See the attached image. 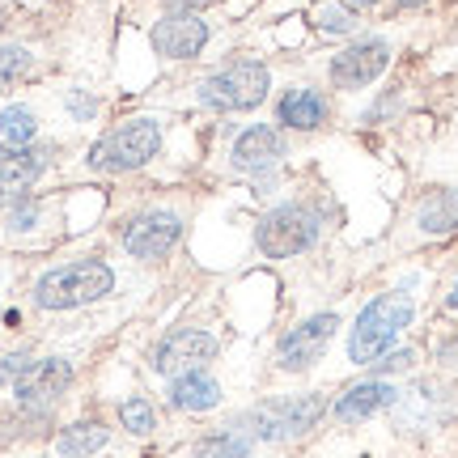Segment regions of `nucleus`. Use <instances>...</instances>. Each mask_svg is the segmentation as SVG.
I'll return each mask as SVG.
<instances>
[{
	"label": "nucleus",
	"instance_id": "20e7f679",
	"mask_svg": "<svg viewBox=\"0 0 458 458\" xmlns=\"http://www.w3.org/2000/svg\"><path fill=\"white\" fill-rule=\"evenodd\" d=\"M318 229H323V216L310 204H280L259 221L255 242L267 259H289V255H301L318 242Z\"/></svg>",
	"mask_w": 458,
	"mask_h": 458
},
{
	"label": "nucleus",
	"instance_id": "f257e3e1",
	"mask_svg": "<svg viewBox=\"0 0 458 458\" xmlns=\"http://www.w3.org/2000/svg\"><path fill=\"white\" fill-rule=\"evenodd\" d=\"M411 314H416L411 297H403V293L374 297V301L357 314V327L348 335V357L357 360V365H377V357H382V352L399 340V331L411 323Z\"/></svg>",
	"mask_w": 458,
	"mask_h": 458
},
{
	"label": "nucleus",
	"instance_id": "412c9836",
	"mask_svg": "<svg viewBox=\"0 0 458 458\" xmlns=\"http://www.w3.org/2000/svg\"><path fill=\"white\" fill-rule=\"evenodd\" d=\"M26 68H30V55L21 47H0V94H4Z\"/></svg>",
	"mask_w": 458,
	"mask_h": 458
},
{
	"label": "nucleus",
	"instance_id": "6ab92c4d",
	"mask_svg": "<svg viewBox=\"0 0 458 458\" xmlns=\"http://www.w3.org/2000/svg\"><path fill=\"white\" fill-rule=\"evenodd\" d=\"M0 140L9 148H26L34 140V114L26 106H4L0 111Z\"/></svg>",
	"mask_w": 458,
	"mask_h": 458
},
{
	"label": "nucleus",
	"instance_id": "bb28decb",
	"mask_svg": "<svg viewBox=\"0 0 458 458\" xmlns=\"http://www.w3.org/2000/svg\"><path fill=\"white\" fill-rule=\"evenodd\" d=\"M399 4H425V0H399Z\"/></svg>",
	"mask_w": 458,
	"mask_h": 458
},
{
	"label": "nucleus",
	"instance_id": "6e6552de",
	"mask_svg": "<svg viewBox=\"0 0 458 458\" xmlns=\"http://www.w3.org/2000/svg\"><path fill=\"white\" fill-rule=\"evenodd\" d=\"M335 327H340V318H335V314H314V318H306V323H297V327L280 340L276 365L280 369H289V374L310 369L314 360H323V352H327Z\"/></svg>",
	"mask_w": 458,
	"mask_h": 458
},
{
	"label": "nucleus",
	"instance_id": "a878e982",
	"mask_svg": "<svg viewBox=\"0 0 458 458\" xmlns=\"http://www.w3.org/2000/svg\"><path fill=\"white\" fill-rule=\"evenodd\" d=\"M450 306H454V310H458V284H454V293H450Z\"/></svg>",
	"mask_w": 458,
	"mask_h": 458
},
{
	"label": "nucleus",
	"instance_id": "f8f14e48",
	"mask_svg": "<svg viewBox=\"0 0 458 458\" xmlns=\"http://www.w3.org/2000/svg\"><path fill=\"white\" fill-rule=\"evenodd\" d=\"M208 43V21L199 13H170L162 17L157 26H153V47L170 55V60H187V55H196L199 47Z\"/></svg>",
	"mask_w": 458,
	"mask_h": 458
},
{
	"label": "nucleus",
	"instance_id": "423d86ee",
	"mask_svg": "<svg viewBox=\"0 0 458 458\" xmlns=\"http://www.w3.org/2000/svg\"><path fill=\"white\" fill-rule=\"evenodd\" d=\"M327 411V403L318 394H297V399H272L250 416V433L267 437V442H284V437H301L306 428L318 425V416Z\"/></svg>",
	"mask_w": 458,
	"mask_h": 458
},
{
	"label": "nucleus",
	"instance_id": "2eb2a0df",
	"mask_svg": "<svg viewBox=\"0 0 458 458\" xmlns=\"http://www.w3.org/2000/svg\"><path fill=\"white\" fill-rule=\"evenodd\" d=\"M399 391H394L391 382H382V377H369V382H357V386H348V391L335 399V416H340L344 425H360V420H369L374 411L391 408Z\"/></svg>",
	"mask_w": 458,
	"mask_h": 458
},
{
	"label": "nucleus",
	"instance_id": "5701e85b",
	"mask_svg": "<svg viewBox=\"0 0 458 458\" xmlns=\"http://www.w3.org/2000/svg\"><path fill=\"white\" fill-rule=\"evenodd\" d=\"M318 26H323V30L344 34V30H352L357 21H352V13H344V9H318Z\"/></svg>",
	"mask_w": 458,
	"mask_h": 458
},
{
	"label": "nucleus",
	"instance_id": "0eeeda50",
	"mask_svg": "<svg viewBox=\"0 0 458 458\" xmlns=\"http://www.w3.org/2000/svg\"><path fill=\"white\" fill-rule=\"evenodd\" d=\"M216 357V340L208 331H174V335H165L157 348H153V369L165 377H182V374H199L208 360Z\"/></svg>",
	"mask_w": 458,
	"mask_h": 458
},
{
	"label": "nucleus",
	"instance_id": "7ed1b4c3",
	"mask_svg": "<svg viewBox=\"0 0 458 458\" xmlns=\"http://www.w3.org/2000/svg\"><path fill=\"white\" fill-rule=\"evenodd\" d=\"M162 148V123L157 119H128L114 131H106L98 145L89 148V165L102 174H123V170H140V165Z\"/></svg>",
	"mask_w": 458,
	"mask_h": 458
},
{
	"label": "nucleus",
	"instance_id": "39448f33",
	"mask_svg": "<svg viewBox=\"0 0 458 458\" xmlns=\"http://www.w3.org/2000/svg\"><path fill=\"white\" fill-rule=\"evenodd\" d=\"M267 85H272V77L259 60H238L199 85V102L213 111H250L267 98Z\"/></svg>",
	"mask_w": 458,
	"mask_h": 458
},
{
	"label": "nucleus",
	"instance_id": "4468645a",
	"mask_svg": "<svg viewBox=\"0 0 458 458\" xmlns=\"http://www.w3.org/2000/svg\"><path fill=\"white\" fill-rule=\"evenodd\" d=\"M233 165L246 170V174H263V170H276L280 157H284V140H280L276 128H267V123H255V128H246L238 140H233Z\"/></svg>",
	"mask_w": 458,
	"mask_h": 458
},
{
	"label": "nucleus",
	"instance_id": "9d476101",
	"mask_svg": "<svg viewBox=\"0 0 458 458\" xmlns=\"http://www.w3.org/2000/svg\"><path fill=\"white\" fill-rule=\"evenodd\" d=\"M68 382H72V365L68 360H60V357L34 360L30 369L17 377V403L30 411H43L68 391Z\"/></svg>",
	"mask_w": 458,
	"mask_h": 458
},
{
	"label": "nucleus",
	"instance_id": "f03ea898",
	"mask_svg": "<svg viewBox=\"0 0 458 458\" xmlns=\"http://www.w3.org/2000/svg\"><path fill=\"white\" fill-rule=\"evenodd\" d=\"M114 289V272L98 259H77L64 267H51L47 276L34 284V301L43 310H72L85 301H98Z\"/></svg>",
	"mask_w": 458,
	"mask_h": 458
},
{
	"label": "nucleus",
	"instance_id": "cd10ccee",
	"mask_svg": "<svg viewBox=\"0 0 458 458\" xmlns=\"http://www.w3.org/2000/svg\"><path fill=\"white\" fill-rule=\"evenodd\" d=\"M348 4H374V0H348Z\"/></svg>",
	"mask_w": 458,
	"mask_h": 458
},
{
	"label": "nucleus",
	"instance_id": "dca6fc26",
	"mask_svg": "<svg viewBox=\"0 0 458 458\" xmlns=\"http://www.w3.org/2000/svg\"><path fill=\"white\" fill-rule=\"evenodd\" d=\"M170 403L179 411H213L221 403V386L208 374H182L170 386Z\"/></svg>",
	"mask_w": 458,
	"mask_h": 458
},
{
	"label": "nucleus",
	"instance_id": "9b49d317",
	"mask_svg": "<svg viewBox=\"0 0 458 458\" xmlns=\"http://www.w3.org/2000/svg\"><path fill=\"white\" fill-rule=\"evenodd\" d=\"M179 216L174 213H145L123 225V246H128L136 259H162L170 246L179 242Z\"/></svg>",
	"mask_w": 458,
	"mask_h": 458
},
{
	"label": "nucleus",
	"instance_id": "4be33fe9",
	"mask_svg": "<svg viewBox=\"0 0 458 458\" xmlns=\"http://www.w3.org/2000/svg\"><path fill=\"white\" fill-rule=\"evenodd\" d=\"M119 420L128 425V433H153V408H148L145 399H128L119 408Z\"/></svg>",
	"mask_w": 458,
	"mask_h": 458
},
{
	"label": "nucleus",
	"instance_id": "ddd939ff",
	"mask_svg": "<svg viewBox=\"0 0 458 458\" xmlns=\"http://www.w3.org/2000/svg\"><path fill=\"white\" fill-rule=\"evenodd\" d=\"M47 165V148H0V208L21 199Z\"/></svg>",
	"mask_w": 458,
	"mask_h": 458
},
{
	"label": "nucleus",
	"instance_id": "a211bd4d",
	"mask_svg": "<svg viewBox=\"0 0 458 458\" xmlns=\"http://www.w3.org/2000/svg\"><path fill=\"white\" fill-rule=\"evenodd\" d=\"M106 437H111V433H106L98 420H94V425H89V420H85V425H72V428H64V437H60V454L64 458L94 454V450L106 445Z\"/></svg>",
	"mask_w": 458,
	"mask_h": 458
},
{
	"label": "nucleus",
	"instance_id": "393cba45",
	"mask_svg": "<svg viewBox=\"0 0 458 458\" xmlns=\"http://www.w3.org/2000/svg\"><path fill=\"white\" fill-rule=\"evenodd\" d=\"M411 365V352H394V357L382 360V369H408Z\"/></svg>",
	"mask_w": 458,
	"mask_h": 458
},
{
	"label": "nucleus",
	"instance_id": "b1692460",
	"mask_svg": "<svg viewBox=\"0 0 458 458\" xmlns=\"http://www.w3.org/2000/svg\"><path fill=\"white\" fill-rule=\"evenodd\" d=\"M34 360L26 357V352H13V357H4V365H0V382H13V377H21L26 369H30Z\"/></svg>",
	"mask_w": 458,
	"mask_h": 458
},
{
	"label": "nucleus",
	"instance_id": "1a4fd4ad",
	"mask_svg": "<svg viewBox=\"0 0 458 458\" xmlns=\"http://www.w3.org/2000/svg\"><path fill=\"white\" fill-rule=\"evenodd\" d=\"M391 64V47L382 38H365V43H352L344 47L335 60H331V81L340 89H360V85L377 81Z\"/></svg>",
	"mask_w": 458,
	"mask_h": 458
},
{
	"label": "nucleus",
	"instance_id": "f3484780",
	"mask_svg": "<svg viewBox=\"0 0 458 458\" xmlns=\"http://www.w3.org/2000/svg\"><path fill=\"white\" fill-rule=\"evenodd\" d=\"M323 119H327V102H323V94H314V89H289L280 98V123H289V128L310 131Z\"/></svg>",
	"mask_w": 458,
	"mask_h": 458
},
{
	"label": "nucleus",
	"instance_id": "aec40b11",
	"mask_svg": "<svg viewBox=\"0 0 458 458\" xmlns=\"http://www.w3.org/2000/svg\"><path fill=\"white\" fill-rule=\"evenodd\" d=\"M420 225L428 233H445V229H458V191H445V196L428 199L420 208Z\"/></svg>",
	"mask_w": 458,
	"mask_h": 458
}]
</instances>
